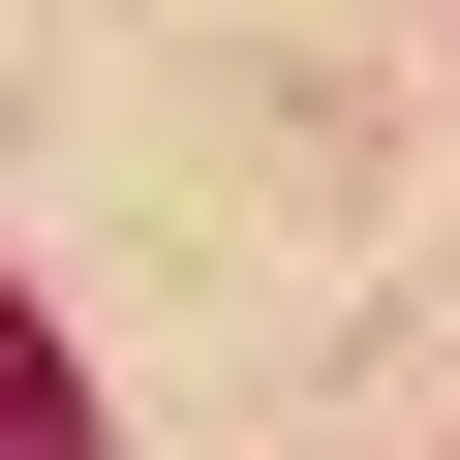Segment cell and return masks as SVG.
Instances as JSON below:
<instances>
[{"instance_id":"1","label":"cell","mask_w":460,"mask_h":460,"mask_svg":"<svg viewBox=\"0 0 460 460\" xmlns=\"http://www.w3.org/2000/svg\"><path fill=\"white\" fill-rule=\"evenodd\" d=\"M0 460H93V368H62L31 307H0Z\"/></svg>"}]
</instances>
